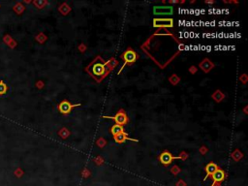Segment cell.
<instances>
[{"label":"cell","instance_id":"1","mask_svg":"<svg viewBox=\"0 0 248 186\" xmlns=\"http://www.w3.org/2000/svg\"><path fill=\"white\" fill-rule=\"evenodd\" d=\"M187 157H188V155L185 154L184 152H182L180 156L175 157V156H173L172 153H170L169 151L166 150V151H164L163 153H161V155L159 156V160H160V162L163 164V165L167 166V165H170V164H171L175 159H185Z\"/></svg>","mask_w":248,"mask_h":186},{"label":"cell","instance_id":"2","mask_svg":"<svg viewBox=\"0 0 248 186\" xmlns=\"http://www.w3.org/2000/svg\"><path fill=\"white\" fill-rule=\"evenodd\" d=\"M104 118H109V119H114L117 125H120V126H123V125L127 124L128 122V116L126 115V114L123 111H120L115 116H104Z\"/></svg>","mask_w":248,"mask_h":186},{"label":"cell","instance_id":"3","mask_svg":"<svg viewBox=\"0 0 248 186\" xmlns=\"http://www.w3.org/2000/svg\"><path fill=\"white\" fill-rule=\"evenodd\" d=\"M122 58L124 59L125 62H124V65L122 66V68H121L120 71L123 70V68H124L125 65H127V64H132V63H134L135 61H136L137 58H138V54L135 53L134 50H127L122 54Z\"/></svg>","mask_w":248,"mask_h":186},{"label":"cell","instance_id":"4","mask_svg":"<svg viewBox=\"0 0 248 186\" xmlns=\"http://www.w3.org/2000/svg\"><path fill=\"white\" fill-rule=\"evenodd\" d=\"M79 106H81V104H76V105H73V104H71L69 101L64 100V101H62L61 103L59 104L58 110H59V112H60V114H68L69 112H70V111L74 109V108L79 107Z\"/></svg>","mask_w":248,"mask_h":186},{"label":"cell","instance_id":"5","mask_svg":"<svg viewBox=\"0 0 248 186\" xmlns=\"http://www.w3.org/2000/svg\"><path fill=\"white\" fill-rule=\"evenodd\" d=\"M153 26L157 27V28L173 27V19H154L153 20Z\"/></svg>","mask_w":248,"mask_h":186},{"label":"cell","instance_id":"6","mask_svg":"<svg viewBox=\"0 0 248 186\" xmlns=\"http://www.w3.org/2000/svg\"><path fill=\"white\" fill-rule=\"evenodd\" d=\"M154 15L157 16H164V15H173V7L172 6H155L153 8Z\"/></svg>","mask_w":248,"mask_h":186},{"label":"cell","instance_id":"7","mask_svg":"<svg viewBox=\"0 0 248 186\" xmlns=\"http://www.w3.org/2000/svg\"><path fill=\"white\" fill-rule=\"evenodd\" d=\"M106 64H102V63H96L94 64L93 67H92V72L93 74L96 76V77H101L105 74L106 72Z\"/></svg>","mask_w":248,"mask_h":186},{"label":"cell","instance_id":"8","mask_svg":"<svg viewBox=\"0 0 248 186\" xmlns=\"http://www.w3.org/2000/svg\"><path fill=\"white\" fill-rule=\"evenodd\" d=\"M114 140L115 142L117 144H122V142H126V141H133V142H138V140H134V139H131V138L128 137V134L126 132H122L118 134V135H115L114 136Z\"/></svg>","mask_w":248,"mask_h":186},{"label":"cell","instance_id":"9","mask_svg":"<svg viewBox=\"0 0 248 186\" xmlns=\"http://www.w3.org/2000/svg\"><path fill=\"white\" fill-rule=\"evenodd\" d=\"M214 67V64H213L210 59H204L202 63H200V68L202 69V70L204 72V73H207L210 72L211 69Z\"/></svg>","mask_w":248,"mask_h":186},{"label":"cell","instance_id":"10","mask_svg":"<svg viewBox=\"0 0 248 186\" xmlns=\"http://www.w3.org/2000/svg\"><path fill=\"white\" fill-rule=\"evenodd\" d=\"M211 177L214 182H221V181H223L225 179V172H224V171L218 169V170L215 171L211 175Z\"/></svg>","mask_w":248,"mask_h":186},{"label":"cell","instance_id":"11","mask_svg":"<svg viewBox=\"0 0 248 186\" xmlns=\"http://www.w3.org/2000/svg\"><path fill=\"white\" fill-rule=\"evenodd\" d=\"M218 170V167H217V165L215 163H210V164H207V165L206 166V172H207V175L206 177H204V179H207L208 176L211 175L213 172H214L215 171Z\"/></svg>","mask_w":248,"mask_h":186},{"label":"cell","instance_id":"12","mask_svg":"<svg viewBox=\"0 0 248 186\" xmlns=\"http://www.w3.org/2000/svg\"><path fill=\"white\" fill-rule=\"evenodd\" d=\"M122 132H124V129H123V126H120V125L115 124V125H112L111 128V133L112 134V136L118 135V134L122 133Z\"/></svg>","mask_w":248,"mask_h":186},{"label":"cell","instance_id":"13","mask_svg":"<svg viewBox=\"0 0 248 186\" xmlns=\"http://www.w3.org/2000/svg\"><path fill=\"white\" fill-rule=\"evenodd\" d=\"M212 98L214 99V100L216 101V102H221V100L222 99L224 98V94L222 93L220 90H216V91L213 93V95H212Z\"/></svg>","mask_w":248,"mask_h":186},{"label":"cell","instance_id":"14","mask_svg":"<svg viewBox=\"0 0 248 186\" xmlns=\"http://www.w3.org/2000/svg\"><path fill=\"white\" fill-rule=\"evenodd\" d=\"M7 89H8V87H7V85H6V84L4 83V81H0V95L1 94H5L6 92H7Z\"/></svg>","mask_w":248,"mask_h":186},{"label":"cell","instance_id":"15","mask_svg":"<svg viewBox=\"0 0 248 186\" xmlns=\"http://www.w3.org/2000/svg\"><path fill=\"white\" fill-rule=\"evenodd\" d=\"M69 135H70V132H69L66 128H62L61 130L59 131V136L62 137L63 139H65V138H67Z\"/></svg>","mask_w":248,"mask_h":186},{"label":"cell","instance_id":"16","mask_svg":"<svg viewBox=\"0 0 248 186\" xmlns=\"http://www.w3.org/2000/svg\"><path fill=\"white\" fill-rule=\"evenodd\" d=\"M179 81H180V79H179V78H178L176 75H173L171 78H170V81H171V83H172L173 85H176Z\"/></svg>","mask_w":248,"mask_h":186},{"label":"cell","instance_id":"17","mask_svg":"<svg viewBox=\"0 0 248 186\" xmlns=\"http://www.w3.org/2000/svg\"><path fill=\"white\" fill-rule=\"evenodd\" d=\"M105 144H106V142L104 141V139H100V140L97 142V145H98L99 146H101V148H103V146L105 145Z\"/></svg>","mask_w":248,"mask_h":186},{"label":"cell","instance_id":"18","mask_svg":"<svg viewBox=\"0 0 248 186\" xmlns=\"http://www.w3.org/2000/svg\"><path fill=\"white\" fill-rule=\"evenodd\" d=\"M190 72L192 73V74H193V73H196V72H197V68H196V67H191L190 68Z\"/></svg>","mask_w":248,"mask_h":186}]
</instances>
